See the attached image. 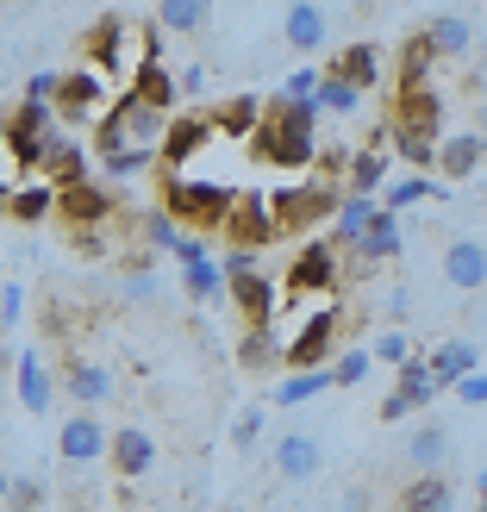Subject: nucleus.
<instances>
[{
    "label": "nucleus",
    "instance_id": "39448f33",
    "mask_svg": "<svg viewBox=\"0 0 487 512\" xmlns=\"http://www.w3.org/2000/svg\"><path fill=\"white\" fill-rule=\"evenodd\" d=\"M57 125H75V132H94L100 119L113 113V94H107V75L100 69H69L63 88H57Z\"/></svg>",
    "mask_w": 487,
    "mask_h": 512
},
{
    "label": "nucleus",
    "instance_id": "6e6552de",
    "mask_svg": "<svg viewBox=\"0 0 487 512\" xmlns=\"http://www.w3.org/2000/svg\"><path fill=\"white\" fill-rule=\"evenodd\" d=\"M107 444H113V425L100 419V413H75L63 419V431H57V456L69 469H88V463H107Z\"/></svg>",
    "mask_w": 487,
    "mask_h": 512
},
{
    "label": "nucleus",
    "instance_id": "393cba45",
    "mask_svg": "<svg viewBox=\"0 0 487 512\" xmlns=\"http://www.w3.org/2000/svg\"><path fill=\"white\" fill-rule=\"evenodd\" d=\"M475 369H481V350H475L469 338L431 350V381H438V394H456V381H469Z\"/></svg>",
    "mask_w": 487,
    "mask_h": 512
},
{
    "label": "nucleus",
    "instance_id": "aec40b11",
    "mask_svg": "<svg viewBox=\"0 0 487 512\" xmlns=\"http://www.w3.org/2000/svg\"><path fill=\"white\" fill-rule=\"evenodd\" d=\"M281 32H288V50H300V57H319L325 38H331L325 7H319V0H294L288 19H281Z\"/></svg>",
    "mask_w": 487,
    "mask_h": 512
},
{
    "label": "nucleus",
    "instance_id": "3c124183",
    "mask_svg": "<svg viewBox=\"0 0 487 512\" xmlns=\"http://www.w3.org/2000/svg\"><path fill=\"white\" fill-rule=\"evenodd\" d=\"M175 88H182V94H200V88H207V69H200V63L175 69Z\"/></svg>",
    "mask_w": 487,
    "mask_h": 512
},
{
    "label": "nucleus",
    "instance_id": "f8f14e48",
    "mask_svg": "<svg viewBox=\"0 0 487 512\" xmlns=\"http://www.w3.org/2000/svg\"><path fill=\"white\" fill-rule=\"evenodd\" d=\"M113 213H119V200L100 188V182H88V175L57 188V219H69L75 232H94V225H107Z\"/></svg>",
    "mask_w": 487,
    "mask_h": 512
},
{
    "label": "nucleus",
    "instance_id": "ddd939ff",
    "mask_svg": "<svg viewBox=\"0 0 487 512\" xmlns=\"http://www.w3.org/2000/svg\"><path fill=\"white\" fill-rule=\"evenodd\" d=\"M207 138H219L207 113H188V119H169V132H163V144H157V163H163L169 175H182V169H188V163L200 157V144H207Z\"/></svg>",
    "mask_w": 487,
    "mask_h": 512
},
{
    "label": "nucleus",
    "instance_id": "f704fd0d",
    "mask_svg": "<svg viewBox=\"0 0 487 512\" xmlns=\"http://www.w3.org/2000/svg\"><path fill=\"white\" fill-rule=\"evenodd\" d=\"M325 388H331V369H294V375L275 381V406H306V400H319Z\"/></svg>",
    "mask_w": 487,
    "mask_h": 512
},
{
    "label": "nucleus",
    "instance_id": "cd10ccee",
    "mask_svg": "<svg viewBox=\"0 0 487 512\" xmlns=\"http://www.w3.org/2000/svg\"><path fill=\"white\" fill-rule=\"evenodd\" d=\"M281 363V331L275 325H244V338H238V369L244 375H263Z\"/></svg>",
    "mask_w": 487,
    "mask_h": 512
},
{
    "label": "nucleus",
    "instance_id": "473e14b6",
    "mask_svg": "<svg viewBox=\"0 0 487 512\" xmlns=\"http://www.w3.org/2000/svg\"><path fill=\"white\" fill-rule=\"evenodd\" d=\"M182 288L194 306H213V300H225V269L213 256H194V263H182Z\"/></svg>",
    "mask_w": 487,
    "mask_h": 512
},
{
    "label": "nucleus",
    "instance_id": "603ef678",
    "mask_svg": "<svg viewBox=\"0 0 487 512\" xmlns=\"http://www.w3.org/2000/svg\"><path fill=\"white\" fill-rule=\"evenodd\" d=\"M381 419H388V425H400V419H413V406H406L400 394H388V400H381Z\"/></svg>",
    "mask_w": 487,
    "mask_h": 512
},
{
    "label": "nucleus",
    "instance_id": "8fccbe9b",
    "mask_svg": "<svg viewBox=\"0 0 487 512\" xmlns=\"http://www.w3.org/2000/svg\"><path fill=\"white\" fill-rule=\"evenodd\" d=\"M125 294H132V300H157V275H150V269H125Z\"/></svg>",
    "mask_w": 487,
    "mask_h": 512
},
{
    "label": "nucleus",
    "instance_id": "2f4dec72",
    "mask_svg": "<svg viewBox=\"0 0 487 512\" xmlns=\"http://www.w3.org/2000/svg\"><path fill=\"white\" fill-rule=\"evenodd\" d=\"M381 182H388V150L381 144H369V150H356L350 157V169H344V194H381Z\"/></svg>",
    "mask_w": 487,
    "mask_h": 512
},
{
    "label": "nucleus",
    "instance_id": "c9c22d12",
    "mask_svg": "<svg viewBox=\"0 0 487 512\" xmlns=\"http://www.w3.org/2000/svg\"><path fill=\"white\" fill-rule=\"evenodd\" d=\"M431 69H438V57H431L425 32L406 38V50H400V88H431ZM400 88H394V94H400Z\"/></svg>",
    "mask_w": 487,
    "mask_h": 512
},
{
    "label": "nucleus",
    "instance_id": "864d4df0",
    "mask_svg": "<svg viewBox=\"0 0 487 512\" xmlns=\"http://www.w3.org/2000/svg\"><path fill=\"white\" fill-rule=\"evenodd\" d=\"M406 306H413V300H406V288H394L388 294V319H406Z\"/></svg>",
    "mask_w": 487,
    "mask_h": 512
},
{
    "label": "nucleus",
    "instance_id": "4d7b16f0",
    "mask_svg": "<svg viewBox=\"0 0 487 512\" xmlns=\"http://www.w3.org/2000/svg\"><path fill=\"white\" fill-rule=\"evenodd\" d=\"M7 488H13V481H7V469H0V500H7Z\"/></svg>",
    "mask_w": 487,
    "mask_h": 512
},
{
    "label": "nucleus",
    "instance_id": "6ab92c4d",
    "mask_svg": "<svg viewBox=\"0 0 487 512\" xmlns=\"http://www.w3.org/2000/svg\"><path fill=\"white\" fill-rule=\"evenodd\" d=\"M275 469H281V481H313L325 469V444L313 431H288V438L275 444Z\"/></svg>",
    "mask_w": 487,
    "mask_h": 512
},
{
    "label": "nucleus",
    "instance_id": "49530a36",
    "mask_svg": "<svg viewBox=\"0 0 487 512\" xmlns=\"http://www.w3.org/2000/svg\"><path fill=\"white\" fill-rule=\"evenodd\" d=\"M38 500H44V488H38V481H25V475L7 488V506H13V512H38Z\"/></svg>",
    "mask_w": 487,
    "mask_h": 512
},
{
    "label": "nucleus",
    "instance_id": "412c9836",
    "mask_svg": "<svg viewBox=\"0 0 487 512\" xmlns=\"http://www.w3.org/2000/svg\"><path fill=\"white\" fill-rule=\"evenodd\" d=\"M375 213H381V200H369V194H344L338 200V213H331V244H338V256H350L356 244H363Z\"/></svg>",
    "mask_w": 487,
    "mask_h": 512
},
{
    "label": "nucleus",
    "instance_id": "a211bd4d",
    "mask_svg": "<svg viewBox=\"0 0 487 512\" xmlns=\"http://www.w3.org/2000/svg\"><path fill=\"white\" fill-rule=\"evenodd\" d=\"M444 281L450 288H463V294H487V244L481 238H456L450 250H444Z\"/></svg>",
    "mask_w": 487,
    "mask_h": 512
},
{
    "label": "nucleus",
    "instance_id": "5701e85b",
    "mask_svg": "<svg viewBox=\"0 0 487 512\" xmlns=\"http://www.w3.org/2000/svg\"><path fill=\"white\" fill-rule=\"evenodd\" d=\"M7 219H19V225L57 219V182H50V175H25L13 188V200H7Z\"/></svg>",
    "mask_w": 487,
    "mask_h": 512
},
{
    "label": "nucleus",
    "instance_id": "4be33fe9",
    "mask_svg": "<svg viewBox=\"0 0 487 512\" xmlns=\"http://www.w3.org/2000/svg\"><path fill=\"white\" fill-rule=\"evenodd\" d=\"M125 94H138L144 107H157V113H169L175 100H182V88H175V69L163 63V57H144L138 69H132V88Z\"/></svg>",
    "mask_w": 487,
    "mask_h": 512
},
{
    "label": "nucleus",
    "instance_id": "a18cd8bd",
    "mask_svg": "<svg viewBox=\"0 0 487 512\" xmlns=\"http://www.w3.org/2000/svg\"><path fill=\"white\" fill-rule=\"evenodd\" d=\"M369 356H375V363H388V369H400L406 356H413V344H406V331H381Z\"/></svg>",
    "mask_w": 487,
    "mask_h": 512
},
{
    "label": "nucleus",
    "instance_id": "f257e3e1",
    "mask_svg": "<svg viewBox=\"0 0 487 512\" xmlns=\"http://www.w3.org/2000/svg\"><path fill=\"white\" fill-rule=\"evenodd\" d=\"M325 113L313 107V100H263V125H256V157L275 163V169H306L319 157V138H313V125Z\"/></svg>",
    "mask_w": 487,
    "mask_h": 512
},
{
    "label": "nucleus",
    "instance_id": "c85d7f7f",
    "mask_svg": "<svg viewBox=\"0 0 487 512\" xmlns=\"http://www.w3.org/2000/svg\"><path fill=\"white\" fill-rule=\"evenodd\" d=\"M394 394L413 406V413H425V406L438 400V381H431V356H406V363L394 369Z\"/></svg>",
    "mask_w": 487,
    "mask_h": 512
},
{
    "label": "nucleus",
    "instance_id": "a19ab883",
    "mask_svg": "<svg viewBox=\"0 0 487 512\" xmlns=\"http://www.w3.org/2000/svg\"><path fill=\"white\" fill-rule=\"evenodd\" d=\"M369 369H375V356H369V350H344V356H338V369H331V381H338V388H356V381H369Z\"/></svg>",
    "mask_w": 487,
    "mask_h": 512
},
{
    "label": "nucleus",
    "instance_id": "9d476101",
    "mask_svg": "<svg viewBox=\"0 0 487 512\" xmlns=\"http://www.w3.org/2000/svg\"><path fill=\"white\" fill-rule=\"evenodd\" d=\"M338 288V244L331 238H313L294 263H288V300H306V294H331Z\"/></svg>",
    "mask_w": 487,
    "mask_h": 512
},
{
    "label": "nucleus",
    "instance_id": "ea45409f",
    "mask_svg": "<svg viewBox=\"0 0 487 512\" xmlns=\"http://www.w3.org/2000/svg\"><path fill=\"white\" fill-rule=\"evenodd\" d=\"M313 107H319V113H356V107H363V88H350V82H338V75H325L319 94H313Z\"/></svg>",
    "mask_w": 487,
    "mask_h": 512
},
{
    "label": "nucleus",
    "instance_id": "4468645a",
    "mask_svg": "<svg viewBox=\"0 0 487 512\" xmlns=\"http://www.w3.org/2000/svg\"><path fill=\"white\" fill-rule=\"evenodd\" d=\"M107 463H113L119 481H144L150 469H157V444H150V431L144 425H119L113 444H107Z\"/></svg>",
    "mask_w": 487,
    "mask_h": 512
},
{
    "label": "nucleus",
    "instance_id": "6e6d98bb",
    "mask_svg": "<svg viewBox=\"0 0 487 512\" xmlns=\"http://www.w3.org/2000/svg\"><path fill=\"white\" fill-rule=\"evenodd\" d=\"M475 494H487V469H475Z\"/></svg>",
    "mask_w": 487,
    "mask_h": 512
},
{
    "label": "nucleus",
    "instance_id": "1a4fd4ad",
    "mask_svg": "<svg viewBox=\"0 0 487 512\" xmlns=\"http://www.w3.org/2000/svg\"><path fill=\"white\" fill-rule=\"evenodd\" d=\"M225 238H232V250H256V256H263L281 238V225L269 213V194H238L232 200V219H225Z\"/></svg>",
    "mask_w": 487,
    "mask_h": 512
},
{
    "label": "nucleus",
    "instance_id": "0eeeda50",
    "mask_svg": "<svg viewBox=\"0 0 487 512\" xmlns=\"http://www.w3.org/2000/svg\"><path fill=\"white\" fill-rule=\"evenodd\" d=\"M331 338H338V306H313L306 325L281 338V363H288V369H325Z\"/></svg>",
    "mask_w": 487,
    "mask_h": 512
},
{
    "label": "nucleus",
    "instance_id": "72a5a7b5",
    "mask_svg": "<svg viewBox=\"0 0 487 512\" xmlns=\"http://www.w3.org/2000/svg\"><path fill=\"white\" fill-rule=\"evenodd\" d=\"M400 512H450V481H444V469L406 481V488H400Z\"/></svg>",
    "mask_w": 487,
    "mask_h": 512
},
{
    "label": "nucleus",
    "instance_id": "423d86ee",
    "mask_svg": "<svg viewBox=\"0 0 487 512\" xmlns=\"http://www.w3.org/2000/svg\"><path fill=\"white\" fill-rule=\"evenodd\" d=\"M132 44L157 57V32H144V38H138V25H132V19H100V32L88 38V63H94L100 75H132V69H138Z\"/></svg>",
    "mask_w": 487,
    "mask_h": 512
},
{
    "label": "nucleus",
    "instance_id": "58836bf2",
    "mask_svg": "<svg viewBox=\"0 0 487 512\" xmlns=\"http://www.w3.org/2000/svg\"><path fill=\"white\" fill-rule=\"evenodd\" d=\"M100 169H107L113 182H138L144 169H157V150H107V157H100Z\"/></svg>",
    "mask_w": 487,
    "mask_h": 512
},
{
    "label": "nucleus",
    "instance_id": "79ce46f5",
    "mask_svg": "<svg viewBox=\"0 0 487 512\" xmlns=\"http://www.w3.org/2000/svg\"><path fill=\"white\" fill-rule=\"evenodd\" d=\"M319 82H325V69H288V82L275 88V100H313Z\"/></svg>",
    "mask_w": 487,
    "mask_h": 512
},
{
    "label": "nucleus",
    "instance_id": "c756f323",
    "mask_svg": "<svg viewBox=\"0 0 487 512\" xmlns=\"http://www.w3.org/2000/svg\"><path fill=\"white\" fill-rule=\"evenodd\" d=\"M325 75H338V82H350V88H375L381 82V50L375 44H350V50H338V63H331Z\"/></svg>",
    "mask_w": 487,
    "mask_h": 512
},
{
    "label": "nucleus",
    "instance_id": "9b49d317",
    "mask_svg": "<svg viewBox=\"0 0 487 512\" xmlns=\"http://www.w3.org/2000/svg\"><path fill=\"white\" fill-rule=\"evenodd\" d=\"M225 294H232V306H238L244 325H275V313H281V281L263 275V269L225 275Z\"/></svg>",
    "mask_w": 487,
    "mask_h": 512
},
{
    "label": "nucleus",
    "instance_id": "b1692460",
    "mask_svg": "<svg viewBox=\"0 0 487 512\" xmlns=\"http://www.w3.org/2000/svg\"><path fill=\"white\" fill-rule=\"evenodd\" d=\"M481 163H487V138L481 132H450V138H438V169L450 175V182H469Z\"/></svg>",
    "mask_w": 487,
    "mask_h": 512
},
{
    "label": "nucleus",
    "instance_id": "f3484780",
    "mask_svg": "<svg viewBox=\"0 0 487 512\" xmlns=\"http://www.w3.org/2000/svg\"><path fill=\"white\" fill-rule=\"evenodd\" d=\"M13 381H19V406L32 419L50 413V400H57V375H50V363L38 350H19V363H13Z\"/></svg>",
    "mask_w": 487,
    "mask_h": 512
},
{
    "label": "nucleus",
    "instance_id": "e433bc0d",
    "mask_svg": "<svg viewBox=\"0 0 487 512\" xmlns=\"http://www.w3.org/2000/svg\"><path fill=\"white\" fill-rule=\"evenodd\" d=\"M157 25L163 32H200L207 25V0H157Z\"/></svg>",
    "mask_w": 487,
    "mask_h": 512
},
{
    "label": "nucleus",
    "instance_id": "f03ea898",
    "mask_svg": "<svg viewBox=\"0 0 487 512\" xmlns=\"http://www.w3.org/2000/svg\"><path fill=\"white\" fill-rule=\"evenodd\" d=\"M438 132H444V94L438 88H400L394 94V119H388V144L406 163H438Z\"/></svg>",
    "mask_w": 487,
    "mask_h": 512
},
{
    "label": "nucleus",
    "instance_id": "4c0bfd02",
    "mask_svg": "<svg viewBox=\"0 0 487 512\" xmlns=\"http://www.w3.org/2000/svg\"><path fill=\"white\" fill-rule=\"evenodd\" d=\"M438 194V182H425V175H400V182H388V194H381V207L388 213H406V207H419V200Z\"/></svg>",
    "mask_w": 487,
    "mask_h": 512
},
{
    "label": "nucleus",
    "instance_id": "37998d69",
    "mask_svg": "<svg viewBox=\"0 0 487 512\" xmlns=\"http://www.w3.org/2000/svg\"><path fill=\"white\" fill-rule=\"evenodd\" d=\"M57 88H63V75H57V69L25 75V100H32V107H57Z\"/></svg>",
    "mask_w": 487,
    "mask_h": 512
},
{
    "label": "nucleus",
    "instance_id": "7ed1b4c3",
    "mask_svg": "<svg viewBox=\"0 0 487 512\" xmlns=\"http://www.w3.org/2000/svg\"><path fill=\"white\" fill-rule=\"evenodd\" d=\"M232 188L225 182H200V175H163V213L169 219H188L194 232H225L232 219Z\"/></svg>",
    "mask_w": 487,
    "mask_h": 512
},
{
    "label": "nucleus",
    "instance_id": "2eb2a0df",
    "mask_svg": "<svg viewBox=\"0 0 487 512\" xmlns=\"http://www.w3.org/2000/svg\"><path fill=\"white\" fill-rule=\"evenodd\" d=\"M394 256H400V213L381 207V213L369 219L363 244L350 250V275H369V269H381V263H394Z\"/></svg>",
    "mask_w": 487,
    "mask_h": 512
},
{
    "label": "nucleus",
    "instance_id": "dca6fc26",
    "mask_svg": "<svg viewBox=\"0 0 487 512\" xmlns=\"http://www.w3.org/2000/svg\"><path fill=\"white\" fill-rule=\"evenodd\" d=\"M63 394L82 406V413L107 406V400H113V375H107V363H94V356H69V363H63Z\"/></svg>",
    "mask_w": 487,
    "mask_h": 512
},
{
    "label": "nucleus",
    "instance_id": "5fc2aeb1",
    "mask_svg": "<svg viewBox=\"0 0 487 512\" xmlns=\"http://www.w3.org/2000/svg\"><path fill=\"white\" fill-rule=\"evenodd\" d=\"M13 188H19V182H13V169H0V213H7V200H13Z\"/></svg>",
    "mask_w": 487,
    "mask_h": 512
},
{
    "label": "nucleus",
    "instance_id": "13d9d810",
    "mask_svg": "<svg viewBox=\"0 0 487 512\" xmlns=\"http://www.w3.org/2000/svg\"><path fill=\"white\" fill-rule=\"evenodd\" d=\"M475 512H487V494H481V506H475Z\"/></svg>",
    "mask_w": 487,
    "mask_h": 512
},
{
    "label": "nucleus",
    "instance_id": "de8ad7c7",
    "mask_svg": "<svg viewBox=\"0 0 487 512\" xmlns=\"http://www.w3.org/2000/svg\"><path fill=\"white\" fill-rule=\"evenodd\" d=\"M19 319H25V288H19V281H13V288L0 294V331H13Z\"/></svg>",
    "mask_w": 487,
    "mask_h": 512
},
{
    "label": "nucleus",
    "instance_id": "09e8293b",
    "mask_svg": "<svg viewBox=\"0 0 487 512\" xmlns=\"http://www.w3.org/2000/svg\"><path fill=\"white\" fill-rule=\"evenodd\" d=\"M256 438H263V413L250 406V413H238V425H232V444H238V450H250Z\"/></svg>",
    "mask_w": 487,
    "mask_h": 512
},
{
    "label": "nucleus",
    "instance_id": "bb28decb",
    "mask_svg": "<svg viewBox=\"0 0 487 512\" xmlns=\"http://www.w3.org/2000/svg\"><path fill=\"white\" fill-rule=\"evenodd\" d=\"M425 44H431V57H469V44H475V25L463 19V13H438L425 25Z\"/></svg>",
    "mask_w": 487,
    "mask_h": 512
},
{
    "label": "nucleus",
    "instance_id": "20e7f679",
    "mask_svg": "<svg viewBox=\"0 0 487 512\" xmlns=\"http://www.w3.org/2000/svg\"><path fill=\"white\" fill-rule=\"evenodd\" d=\"M338 200H344V188H331V182H288L269 194V213L281 225V238H288V232H306V225H331Z\"/></svg>",
    "mask_w": 487,
    "mask_h": 512
},
{
    "label": "nucleus",
    "instance_id": "c03bdc74",
    "mask_svg": "<svg viewBox=\"0 0 487 512\" xmlns=\"http://www.w3.org/2000/svg\"><path fill=\"white\" fill-rule=\"evenodd\" d=\"M144 238H150V250H175V238H182V225H175V219L157 207V213H144Z\"/></svg>",
    "mask_w": 487,
    "mask_h": 512
},
{
    "label": "nucleus",
    "instance_id": "a878e982",
    "mask_svg": "<svg viewBox=\"0 0 487 512\" xmlns=\"http://www.w3.org/2000/svg\"><path fill=\"white\" fill-rule=\"evenodd\" d=\"M207 119H213L219 138H256V125H263V100H256V94H232V100H219Z\"/></svg>",
    "mask_w": 487,
    "mask_h": 512
},
{
    "label": "nucleus",
    "instance_id": "7c9ffc66",
    "mask_svg": "<svg viewBox=\"0 0 487 512\" xmlns=\"http://www.w3.org/2000/svg\"><path fill=\"white\" fill-rule=\"evenodd\" d=\"M444 456H450V431L431 419V425H419L413 438H406V463H413L419 475H438L444 469Z\"/></svg>",
    "mask_w": 487,
    "mask_h": 512
}]
</instances>
